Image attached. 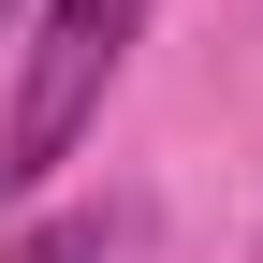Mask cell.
<instances>
[{"label":"cell","mask_w":263,"mask_h":263,"mask_svg":"<svg viewBox=\"0 0 263 263\" xmlns=\"http://www.w3.org/2000/svg\"><path fill=\"white\" fill-rule=\"evenodd\" d=\"M132 29H146V0H44V44H29V88L15 117H0V190H44L59 161H73V132L103 117Z\"/></svg>","instance_id":"6da1fadb"},{"label":"cell","mask_w":263,"mask_h":263,"mask_svg":"<svg viewBox=\"0 0 263 263\" xmlns=\"http://www.w3.org/2000/svg\"><path fill=\"white\" fill-rule=\"evenodd\" d=\"M0 263H103V219H44V234H15Z\"/></svg>","instance_id":"7a4b0ae2"},{"label":"cell","mask_w":263,"mask_h":263,"mask_svg":"<svg viewBox=\"0 0 263 263\" xmlns=\"http://www.w3.org/2000/svg\"><path fill=\"white\" fill-rule=\"evenodd\" d=\"M0 15H15V0H0Z\"/></svg>","instance_id":"3957f363"}]
</instances>
